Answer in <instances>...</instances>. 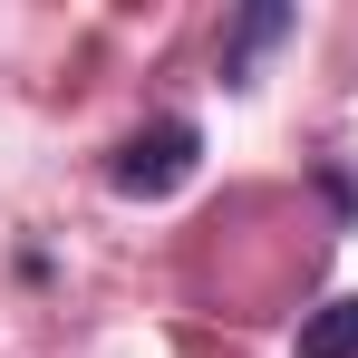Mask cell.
Segmentation results:
<instances>
[{
    "mask_svg": "<svg viewBox=\"0 0 358 358\" xmlns=\"http://www.w3.org/2000/svg\"><path fill=\"white\" fill-rule=\"evenodd\" d=\"M194 155H203V136H194L184 117H165V126H136L117 155H107V184H117V194H145V203H155V194H175V184L194 175Z\"/></svg>",
    "mask_w": 358,
    "mask_h": 358,
    "instance_id": "cell-1",
    "label": "cell"
},
{
    "mask_svg": "<svg viewBox=\"0 0 358 358\" xmlns=\"http://www.w3.org/2000/svg\"><path fill=\"white\" fill-rule=\"evenodd\" d=\"M271 39H291V10H281V0H252L233 29H223V87H252V59H262Z\"/></svg>",
    "mask_w": 358,
    "mask_h": 358,
    "instance_id": "cell-2",
    "label": "cell"
},
{
    "mask_svg": "<svg viewBox=\"0 0 358 358\" xmlns=\"http://www.w3.org/2000/svg\"><path fill=\"white\" fill-rule=\"evenodd\" d=\"M300 358H358V300H329L300 320Z\"/></svg>",
    "mask_w": 358,
    "mask_h": 358,
    "instance_id": "cell-3",
    "label": "cell"
}]
</instances>
